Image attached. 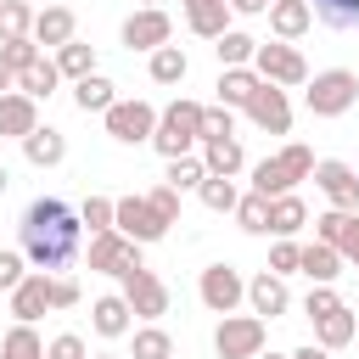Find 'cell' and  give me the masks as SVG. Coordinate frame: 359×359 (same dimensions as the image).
Wrapping results in <instances>:
<instances>
[{
  "label": "cell",
  "mask_w": 359,
  "mask_h": 359,
  "mask_svg": "<svg viewBox=\"0 0 359 359\" xmlns=\"http://www.w3.org/2000/svg\"><path fill=\"white\" fill-rule=\"evenodd\" d=\"M314 286H331L337 275H342V252L337 247H325V241H303V264H297Z\"/></svg>",
  "instance_id": "26"
},
{
  "label": "cell",
  "mask_w": 359,
  "mask_h": 359,
  "mask_svg": "<svg viewBox=\"0 0 359 359\" xmlns=\"http://www.w3.org/2000/svg\"><path fill=\"white\" fill-rule=\"evenodd\" d=\"M236 224H241L247 236H269V196L247 191V196L236 202Z\"/></svg>",
  "instance_id": "36"
},
{
  "label": "cell",
  "mask_w": 359,
  "mask_h": 359,
  "mask_svg": "<svg viewBox=\"0 0 359 359\" xmlns=\"http://www.w3.org/2000/svg\"><path fill=\"white\" fill-rule=\"evenodd\" d=\"M45 309H50V275H45V269H28L22 286L11 292V314H17L22 325H34Z\"/></svg>",
  "instance_id": "18"
},
{
  "label": "cell",
  "mask_w": 359,
  "mask_h": 359,
  "mask_svg": "<svg viewBox=\"0 0 359 359\" xmlns=\"http://www.w3.org/2000/svg\"><path fill=\"white\" fill-rule=\"evenodd\" d=\"M0 6H6V0H0Z\"/></svg>",
  "instance_id": "59"
},
{
  "label": "cell",
  "mask_w": 359,
  "mask_h": 359,
  "mask_svg": "<svg viewBox=\"0 0 359 359\" xmlns=\"http://www.w3.org/2000/svg\"><path fill=\"white\" fill-rule=\"evenodd\" d=\"M146 202L157 208V219H163V224H180V191H174V185H151V191H146Z\"/></svg>",
  "instance_id": "44"
},
{
  "label": "cell",
  "mask_w": 359,
  "mask_h": 359,
  "mask_svg": "<svg viewBox=\"0 0 359 359\" xmlns=\"http://www.w3.org/2000/svg\"><path fill=\"white\" fill-rule=\"evenodd\" d=\"M196 297L208 303V314H236L241 303H247V275L236 269V264H208L202 275H196Z\"/></svg>",
  "instance_id": "6"
},
{
  "label": "cell",
  "mask_w": 359,
  "mask_h": 359,
  "mask_svg": "<svg viewBox=\"0 0 359 359\" xmlns=\"http://www.w3.org/2000/svg\"><path fill=\"white\" fill-rule=\"evenodd\" d=\"M314 185L331 196V208L359 213V168H348L342 157H320V163H314Z\"/></svg>",
  "instance_id": "13"
},
{
  "label": "cell",
  "mask_w": 359,
  "mask_h": 359,
  "mask_svg": "<svg viewBox=\"0 0 359 359\" xmlns=\"http://www.w3.org/2000/svg\"><path fill=\"white\" fill-rule=\"evenodd\" d=\"M39 56H45V50L34 45V34H28V39H6V45H0V62H6L11 73H28Z\"/></svg>",
  "instance_id": "39"
},
{
  "label": "cell",
  "mask_w": 359,
  "mask_h": 359,
  "mask_svg": "<svg viewBox=\"0 0 359 359\" xmlns=\"http://www.w3.org/2000/svg\"><path fill=\"white\" fill-rule=\"evenodd\" d=\"M353 337H359V314H353L348 303H342L337 314H325V320H314V342H320L325 353H337V348H348Z\"/></svg>",
  "instance_id": "23"
},
{
  "label": "cell",
  "mask_w": 359,
  "mask_h": 359,
  "mask_svg": "<svg viewBox=\"0 0 359 359\" xmlns=\"http://www.w3.org/2000/svg\"><path fill=\"white\" fill-rule=\"evenodd\" d=\"M353 342H359V337H353Z\"/></svg>",
  "instance_id": "60"
},
{
  "label": "cell",
  "mask_w": 359,
  "mask_h": 359,
  "mask_svg": "<svg viewBox=\"0 0 359 359\" xmlns=\"http://www.w3.org/2000/svg\"><path fill=\"white\" fill-rule=\"evenodd\" d=\"M168 39H174V22H168L163 6H140V11L123 17V45H129V50H146V56H151V50H163Z\"/></svg>",
  "instance_id": "11"
},
{
  "label": "cell",
  "mask_w": 359,
  "mask_h": 359,
  "mask_svg": "<svg viewBox=\"0 0 359 359\" xmlns=\"http://www.w3.org/2000/svg\"><path fill=\"white\" fill-rule=\"evenodd\" d=\"M90 359H118V353H90Z\"/></svg>",
  "instance_id": "55"
},
{
  "label": "cell",
  "mask_w": 359,
  "mask_h": 359,
  "mask_svg": "<svg viewBox=\"0 0 359 359\" xmlns=\"http://www.w3.org/2000/svg\"><path fill=\"white\" fill-rule=\"evenodd\" d=\"M101 123H107V135L112 140H123V146H151V135H157V107L151 101H112L107 112H101Z\"/></svg>",
  "instance_id": "8"
},
{
  "label": "cell",
  "mask_w": 359,
  "mask_h": 359,
  "mask_svg": "<svg viewBox=\"0 0 359 359\" xmlns=\"http://www.w3.org/2000/svg\"><path fill=\"white\" fill-rule=\"evenodd\" d=\"M56 67H62V79H90L95 73V45H84V39H67L62 50H56Z\"/></svg>",
  "instance_id": "33"
},
{
  "label": "cell",
  "mask_w": 359,
  "mask_h": 359,
  "mask_svg": "<svg viewBox=\"0 0 359 359\" xmlns=\"http://www.w3.org/2000/svg\"><path fill=\"white\" fill-rule=\"evenodd\" d=\"M56 84H62V67H56V56H39L28 73H17V90H22L28 101H45Z\"/></svg>",
  "instance_id": "29"
},
{
  "label": "cell",
  "mask_w": 359,
  "mask_h": 359,
  "mask_svg": "<svg viewBox=\"0 0 359 359\" xmlns=\"http://www.w3.org/2000/svg\"><path fill=\"white\" fill-rule=\"evenodd\" d=\"M0 359H45V337L34 331V325H11L6 337H0Z\"/></svg>",
  "instance_id": "32"
},
{
  "label": "cell",
  "mask_w": 359,
  "mask_h": 359,
  "mask_svg": "<svg viewBox=\"0 0 359 359\" xmlns=\"http://www.w3.org/2000/svg\"><path fill=\"white\" fill-rule=\"evenodd\" d=\"M258 84H264V79H258L252 67H219V84H213V90H219V107H230V112L241 107V112H247V101L258 95Z\"/></svg>",
  "instance_id": "21"
},
{
  "label": "cell",
  "mask_w": 359,
  "mask_h": 359,
  "mask_svg": "<svg viewBox=\"0 0 359 359\" xmlns=\"http://www.w3.org/2000/svg\"><path fill=\"white\" fill-rule=\"evenodd\" d=\"M213 56H219V67H252L258 39H252V34H241V28H230V34H219V39H213Z\"/></svg>",
  "instance_id": "28"
},
{
  "label": "cell",
  "mask_w": 359,
  "mask_h": 359,
  "mask_svg": "<svg viewBox=\"0 0 359 359\" xmlns=\"http://www.w3.org/2000/svg\"><path fill=\"white\" fill-rule=\"evenodd\" d=\"M151 146L174 163V157H191L196 146H202V101H168L163 112H157V135H151Z\"/></svg>",
  "instance_id": "2"
},
{
  "label": "cell",
  "mask_w": 359,
  "mask_h": 359,
  "mask_svg": "<svg viewBox=\"0 0 359 359\" xmlns=\"http://www.w3.org/2000/svg\"><path fill=\"white\" fill-rule=\"evenodd\" d=\"M22 264H28L22 252H6V247H0V292H6V297H11L17 286H22V275H28Z\"/></svg>",
  "instance_id": "47"
},
{
  "label": "cell",
  "mask_w": 359,
  "mask_h": 359,
  "mask_svg": "<svg viewBox=\"0 0 359 359\" xmlns=\"http://www.w3.org/2000/svg\"><path fill=\"white\" fill-rule=\"evenodd\" d=\"M292 359H331V353H325V348H320V342H309V348H297V353H292Z\"/></svg>",
  "instance_id": "52"
},
{
  "label": "cell",
  "mask_w": 359,
  "mask_h": 359,
  "mask_svg": "<svg viewBox=\"0 0 359 359\" xmlns=\"http://www.w3.org/2000/svg\"><path fill=\"white\" fill-rule=\"evenodd\" d=\"M17 230H22V258H28L34 269L56 275V269H67V264L79 258L84 219H79V213H73L62 196H34Z\"/></svg>",
  "instance_id": "1"
},
{
  "label": "cell",
  "mask_w": 359,
  "mask_h": 359,
  "mask_svg": "<svg viewBox=\"0 0 359 359\" xmlns=\"http://www.w3.org/2000/svg\"><path fill=\"white\" fill-rule=\"evenodd\" d=\"M22 157H28L34 168H56V163L67 157V135H62V129H50V123H39V129L22 140Z\"/></svg>",
  "instance_id": "22"
},
{
  "label": "cell",
  "mask_w": 359,
  "mask_h": 359,
  "mask_svg": "<svg viewBox=\"0 0 359 359\" xmlns=\"http://www.w3.org/2000/svg\"><path fill=\"white\" fill-rule=\"evenodd\" d=\"M337 309H342L337 286H309V297H303V314H309V320H325V314H337Z\"/></svg>",
  "instance_id": "42"
},
{
  "label": "cell",
  "mask_w": 359,
  "mask_h": 359,
  "mask_svg": "<svg viewBox=\"0 0 359 359\" xmlns=\"http://www.w3.org/2000/svg\"><path fill=\"white\" fill-rule=\"evenodd\" d=\"M241 163H247V157H241V140H236V135L202 140V168H208V174H224V180H236V174H241Z\"/></svg>",
  "instance_id": "24"
},
{
  "label": "cell",
  "mask_w": 359,
  "mask_h": 359,
  "mask_svg": "<svg viewBox=\"0 0 359 359\" xmlns=\"http://www.w3.org/2000/svg\"><path fill=\"white\" fill-rule=\"evenodd\" d=\"M79 303V280L73 275H50V309H73Z\"/></svg>",
  "instance_id": "48"
},
{
  "label": "cell",
  "mask_w": 359,
  "mask_h": 359,
  "mask_svg": "<svg viewBox=\"0 0 359 359\" xmlns=\"http://www.w3.org/2000/svg\"><path fill=\"white\" fill-rule=\"evenodd\" d=\"M258 359H292V353H258Z\"/></svg>",
  "instance_id": "54"
},
{
  "label": "cell",
  "mask_w": 359,
  "mask_h": 359,
  "mask_svg": "<svg viewBox=\"0 0 359 359\" xmlns=\"http://www.w3.org/2000/svg\"><path fill=\"white\" fill-rule=\"evenodd\" d=\"M34 34V6L28 0H6L0 6V45L6 39H28Z\"/></svg>",
  "instance_id": "37"
},
{
  "label": "cell",
  "mask_w": 359,
  "mask_h": 359,
  "mask_svg": "<svg viewBox=\"0 0 359 359\" xmlns=\"http://www.w3.org/2000/svg\"><path fill=\"white\" fill-rule=\"evenodd\" d=\"M303 224H309L303 196H292V191H286V196H275V202H269V236H275V241H292Z\"/></svg>",
  "instance_id": "25"
},
{
  "label": "cell",
  "mask_w": 359,
  "mask_h": 359,
  "mask_svg": "<svg viewBox=\"0 0 359 359\" xmlns=\"http://www.w3.org/2000/svg\"><path fill=\"white\" fill-rule=\"evenodd\" d=\"M202 180H208L202 157H174V163H168V180H163V185H174V191H196Z\"/></svg>",
  "instance_id": "40"
},
{
  "label": "cell",
  "mask_w": 359,
  "mask_h": 359,
  "mask_svg": "<svg viewBox=\"0 0 359 359\" xmlns=\"http://www.w3.org/2000/svg\"><path fill=\"white\" fill-rule=\"evenodd\" d=\"M140 6H157V0H140Z\"/></svg>",
  "instance_id": "57"
},
{
  "label": "cell",
  "mask_w": 359,
  "mask_h": 359,
  "mask_svg": "<svg viewBox=\"0 0 359 359\" xmlns=\"http://www.w3.org/2000/svg\"><path fill=\"white\" fill-rule=\"evenodd\" d=\"M247 303H252V314H258V320H280V314L292 309V292H286V280H280V275L258 269V275L247 280Z\"/></svg>",
  "instance_id": "16"
},
{
  "label": "cell",
  "mask_w": 359,
  "mask_h": 359,
  "mask_svg": "<svg viewBox=\"0 0 359 359\" xmlns=\"http://www.w3.org/2000/svg\"><path fill=\"white\" fill-rule=\"evenodd\" d=\"M297 180H314V151L303 146V140H292V146H280L275 157H264V163H252V191L258 196H286Z\"/></svg>",
  "instance_id": "3"
},
{
  "label": "cell",
  "mask_w": 359,
  "mask_h": 359,
  "mask_svg": "<svg viewBox=\"0 0 359 359\" xmlns=\"http://www.w3.org/2000/svg\"><path fill=\"white\" fill-rule=\"evenodd\" d=\"M252 73L264 79V84H280V90H292V84H309L314 73H309V62H303V50L297 45H258V56H252Z\"/></svg>",
  "instance_id": "9"
},
{
  "label": "cell",
  "mask_w": 359,
  "mask_h": 359,
  "mask_svg": "<svg viewBox=\"0 0 359 359\" xmlns=\"http://www.w3.org/2000/svg\"><path fill=\"white\" fill-rule=\"evenodd\" d=\"M11 90H17V73H11L6 62H0V95H11Z\"/></svg>",
  "instance_id": "51"
},
{
  "label": "cell",
  "mask_w": 359,
  "mask_h": 359,
  "mask_svg": "<svg viewBox=\"0 0 359 359\" xmlns=\"http://www.w3.org/2000/svg\"><path fill=\"white\" fill-rule=\"evenodd\" d=\"M45 359H90V348H84V337H79V331H62V337H50V342H45Z\"/></svg>",
  "instance_id": "46"
},
{
  "label": "cell",
  "mask_w": 359,
  "mask_h": 359,
  "mask_svg": "<svg viewBox=\"0 0 359 359\" xmlns=\"http://www.w3.org/2000/svg\"><path fill=\"white\" fill-rule=\"evenodd\" d=\"M50 6H67V0H50Z\"/></svg>",
  "instance_id": "58"
},
{
  "label": "cell",
  "mask_w": 359,
  "mask_h": 359,
  "mask_svg": "<svg viewBox=\"0 0 359 359\" xmlns=\"http://www.w3.org/2000/svg\"><path fill=\"white\" fill-rule=\"evenodd\" d=\"M185 28H191L196 39H219V34H230V6H224V0L185 6Z\"/></svg>",
  "instance_id": "27"
},
{
  "label": "cell",
  "mask_w": 359,
  "mask_h": 359,
  "mask_svg": "<svg viewBox=\"0 0 359 359\" xmlns=\"http://www.w3.org/2000/svg\"><path fill=\"white\" fill-rule=\"evenodd\" d=\"M67 39H79L73 6H45V11H34V45H45V50H62Z\"/></svg>",
  "instance_id": "17"
},
{
  "label": "cell",
  "mask_w": 359,
  "mask_h": 359,
  "mask_svg": "<svg viewBox=\"0 0 359 359\" xmlns=\"http://www.w3.org/2000/svg\"><path fill=\"white\" fill-rule=\"evenodd\" d=\"M185 6H208V0H185Z\"/></svg>",
  "instance_id": "56"
},
{
  "label": "cell",
  "mask_w": 359,
  "mask_h": 359,
  "mask_svg": "<svg viewBox=\"0 0 359 359\" xmlns=\"http://www.w3.org/2000/svg\"><path fill=\"white\" fill-rule=\"evenodd\" d=\"M84 264L95 269V275H129V269H146V258H140V241H129V236H118V230H95L90 236V247H84Z\"/></svg>",
  "instance_id": "5"
},
{
  "label": "cell",
  "mask_w": 359,
  "mask_h": 359,
  "mask_svg": "<svg viewBox=\"0 0 359 359\" xmlns=\"http://www.w3.org/2000/svg\"><path fill=\"white\" fill-rule=\"evenodd\" d=\"M146 73H151V84H180V79L191 73V62H185V50H180V45H163V50H151Z\"/></svg>",
  "instance_id": "34"
},
{
  "label": "cell",
  "mask_w": 359,
  "mask_h": 359,
  "mask_svg": "<svg viewBox=\"0 0 359 359\" xmlns=\"http://www.w3.org/2000/svg\"><path fill=\"white\" fill-rule=\"evenodd\" d=\"M123 297H129V309H135V320H146V325H157L163 314H168V286L157 280V269H129L123 280Z\"/></svg>",
  "instance_id": "10"
},
{
  "label": "cell",
  "mask_w": 359,
  "mask_h": 359,
  "mask_svg": "<svg viewBox=\"0 0 359 359\" xmlns=\"http://www.w3.org/2000/svg\"><path fill=\"white\" fill-rule=\"evenodd\" d=\"M79 219L90 224V236H95V230H112V219H118V202H112V196H84Z\"/></svg>",
  "instance_id": "41"
},
{
  "label": "cell",
  "mask_w": 359,
  "mask_h": 359,
  "mask_svg": "<svg viewBox=\"0 0 359 359\" xmlns=\"http://www.w3.org/2000/svg\"><path fill=\"white\" fill-rule=\"evenodd\" d=\"M90 331H95V337H107V342L129 337V331H135V309H129V297H123V292L95 297V303H90Z\"/></svg>",
  "instance_id": "15"
},
{
  "label": "cell",
  "mask_w": 359,
  "mask_h": 359,
  "mask_svg": "<svg viewBox=\"0 0 359 359\" xmlns=\"http://www.w3.org/2000/svg\"><path fill=\"white\" fill-rule=\"evenodd\" d=\"M269 28H275L280 45H292V39H303V34L314 28V6H309V0H275V6H269Z\"/></svg>",
  "instance_id": "20"
},
{
  "label": "cell",
  "mask_w": 359,
  "mask_h": 359,
  "mask_svg": "<svg viewBox=\"0 0 359 359\" xmlns=\"http://www.w3.org/2000/svg\"><path fill=\"white\" fill-rule=\"evenodd\" d=\"M219 135H236V112L230 107H202V140H219Z\"/></svg>",
  "instance_id": "43"
},
{
  "label": "cell",
  "mask_w": 359,
  "mask_h": 359,
  "mask_svg": "<svg viewBox=\"0 0 359 359\" xmlns=\"http://www.w3.org/2000/svg\"><path fill=\"white\" fill-rule=\"evenodd\" d=\"M325 28H359V0H309Z\"/></svg>",
  "instance_id": "38"
},
{
  "label": "cell",
  "mask_w": 359,
  "mask_h": 359,
  "mask_svg": "<svg viewBox=\"0 0 359 359\" xmlns=\"http://www.w3.org/2000/svg\"><path fill=\"white\" fill-rule=\"evenodd\" d=\"M247 118L264 129V135H286L292 129V101L280 84H258V95L247 101Z\"/></svg>",
  "instance_id": "14"
},
{
  "label": "cell",
  "mask_w": 359,
  "mask_h": 359,
  "mask_svg": "<svg viewBox=\"0 0 359 359\" xmlns=\"http://www.w3.org/2000/svg\"><path fill=\"white\" fill-rule=\"evenodd\" d=\"M297 264H303V247H297V241H275V247H269V275H280V280H286Z\"/></svg>",
  "instance_id": "45"
},
{
  "label": "cell",
  "mask_w": 359,
  "mask_h": 359,
  "mask_svg": "<svg viewBox=\"0 0 359 359\" xmlns=\"http://www.w3.org/2000/svg\"><path fill=\"white\" fill-rule=\"evenodd\" d=\"M337 252H342V264H359V213H348V224L337 236Z\"/></svg>",
  "instance_id": "49"
},
{
  "label": "cell",
  "mask_w": 359,
  "mask_h": 359,
  "mask_svg": "<svg viewBox=\"0 0 359 359\" xmlns=\"http://www.w3.org/2000/svg\"><path fill=\"white\" fill-rule=\"evenodd\" d=\"M6 185H11V174H6V163H0V196H6Z\"/></svg>",
  "instance_id": "53"
},
{
  "label": "cell",
  "mask_w": 359,
  "mask_h": 359,
  "mask_svg": "<svg viewBox=\"0 0 359 359\" xmlns=\"http://www.w3.org/2000/svg\"><path fill=\"white\" fill-rule=\"evenodd\" d=\"M112 230L118 236H129V241H163L168 236V224L157 219V208L146 202V196H118V219H112Z\"/></svg>",
  "instance_id": "12"
},
{
  "label": "cell",
  "mask_w": 359,
  "mask_h": 359,
  "mask_svg": "<svg viewBox=\"0 0 359 359\" xmlns=\"http://www.w3.org/2000/svg\"><path fill=\"white\" fill-rule=\"evenodd\" d=\"M303 101H309L314 118H342V112L359 101V73H353V67H325V73L309 79Z\"/></svg>",
  "instance_id": "4"
},
{
  "label": "cell",
  "mask_w": 359,
  "mask_h": 359,
  "mask_svg": "<svg viewBox=\"0 0 359 359\" xmlns=\"http://www.w3.org/2000/svg\"><path fill=\"white\" fill-rule=\"evenodd\" d=\"M112 101H118V84L101 79V73H90V79L73 84V107H79V112H107Z\"/></svg>",
  "instance_id": "30"
},
{
  "label": "cell",
  "mask_w": 359,
  "mask_h": 359,
  "mask_svg": "<svg viewBox=\"0 0 359 359\" xmlns=\"http://www.w3.org/2000/svg\"><path fill=\"white\" fill-rule=\"evenodd\" d=\"M196 196H202V208H208V213H236V202H241L236 180H224V174H208V180L196 185Z\"/></svg>",
  "instance_id": "35"
},
{
  "label": "cell",
  "mask_w": 359,
  "mask_h": 359,
  "mask_svg": "<svg viewBox=\"0 0 359 359\" xmlns=\"http://www.w3.org/2000/svg\"><path fill=\"white\" fill-rule=\"evenodd\" d=\"M34 129H39V101H28L22 90L0 95V135L6 140H28Z\"/></svg>",
  "instance_id": "19"
},
{
  "label": "cell",
  "mask_w": 359,
  "mask_h": 359,
  "mask_svg": "<svg viewBox=\"0 0 359 359\" xmlns=\"http://www.w3.org/2000/svg\"><path fill=\"white\" fill-rule=\"evenodd\" d=\"M129 359H174V337L163 325H135L129 331Z\"/></svg>",
  "instance_id": "31"
},
{
  "label": "cell",
  "mask_w": 359,
  "mask_h": 359,
  "mask_svg": "<svg viewBox=\"0 0 359 359\" xmlns=\"http://www.w3.org/2000/svg\"><path fill=\"white\" fill-rule=\"evenodd\" d=\"M264 337H269V320H258V314H224L219 331H213V353L219 359H258Z\"/></svg>",
  "instance_id": "7"
},
{
  "label": "cell",
  "mask_w": 359,
  "mask_h": 359,
  "mask_svg": "<svg viewBox=\"0 0 359 359\" xmlns=\"http://www.w3.org/2000/svg\"><path fill=\"white\" fill-rule=\"evenodd\" d=\"M224 6H230L236 17H264V11L275 6V0H224Z\"/></svg>",
  "instance_id": "50"
}]
</instances>
